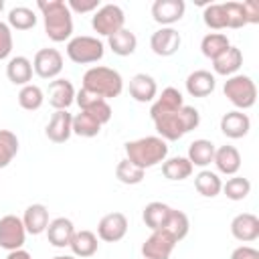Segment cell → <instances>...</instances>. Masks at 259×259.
Masks as SVG:
<instances>
[{"mask_svg": "<svg viewBox=\"0 0 259 259\" xmlns=\"http://www.w3.org/2000/svg\"><path fill=\"white\" fill-rule=\"evenodd\" d=\"M241 65H243V53H241V49L231 45L223 55H219L212 61V71L223 77H233V75H237Z\"/></svg>", "mask_w": 259, "mask_h": 259, "instance_id": "obj_25", "label": "cell"}, {"mask_svg": "<svg viewBox=\"0 0 259 259\" xmlns=\"http://www.w3.org/2000/svg\"><path fill=\"white\" fill-rule=\"evenodd\" d=\"M251 130V119L247 113L239 111V109H233V111H227L223 117H221V132L231 138V140H239V138H245Z\"/></svg>", "mask_w": 259, "mask_h": 259, "instance_id": "obj_18", "label": "cell"}, {"mask_svg": "<svg viewBox=\"0 0 259 259\" xmlns=\"http://www.w3.org/2000/svg\"><path fill=\"white\" fill-rule=\"evenodd\" d=\"M184 0H156L152 4V18L162 26H172L184 16Z\"/></svg>", "mask_w": 259, "mask_h": 259, "instance_id": "obj_15", "label": "cell"}, {"mask_svg": "<svg viewBox=\"0 0 259 259\" xmlns=\"http://www.w3.org/2000/svg\"><path fill=\"white\" fill-rule=\"evenodd\" d=\"M231 259H259V251L255 247H249V245H241L237 249H233L231 253Z\"/></svg>", "mask_w": 259, "mask_h": 259, "instance_id": "obj_46", "label": "cell"}, {"mask_svg": "<svg viewBox=\"0 0 259 259\" xmlns=\"http://www.w3.org/2000/svg\"><path fill=\"white\" fill-rule=\"evenodd\" d=\"M231 235L241 243H253L259 239V219L253 212H239L231 221Z\"/></svg>", "mask_w": 259, "mask_h": 259, "instance_id": "obj_16", "label": "cell"}, {"mask_svg": "<svg viewBox=\"0 0 259 259\" xmlns=\"http://www.w3.org/2000/svg\"><path fill=\"white\" fill-rule=\"evenodd\" d=\"M14 40H12V28L8 26V22L0 20V61L8 59L12 53Z\"/></svg>", "mask_w": 259, "mask_h": 259, "instance_id": "obj_43", "label": "cell"}, {"mask_svg": "<svg viewBox=\"0 0 259 259\" xmlns=\"http://www.w3.org/2000/svg\"><path fill=\"white\" fill-rule=\"evenodd\" d=\"M36 24V14L28 6H14L8 12V26L16 30H30Z\"/></svg>", "mask_w": 259, "mask_h": 259, "instance_id": "obj_35", "label": "cell"}, {"mask_svg": "<svg viewBox=\"0 0 259 259\" xmlns=\"http://www.w3.org/2000/svg\"><path fill=\"white\" fill-rule=\"evenodd\" d=\"M223 93L239 111L251 109L257 101L255 81L249 75H241V73H237L233 77H227V81L223 85Z\"/></svg>", "mask_w": 259, "mask_h": 259, "instance_id": "obj_5", "label": "cell"}, {"mask_svg": "<svg viewBox=\"0 0 259 259\" xmlns=\"http://www.w3.org/2000/svg\"><path fill=\"white\" fill-rule=\"evenodd\" d=\"M18 138L10 130H0V170L6 168L18 154Z\"/></svg>", "mask_w": 259, "mask_h": 259, "instance_id": "obj_38", "label": "cell"}, {"mask_svg": "<svg viewBox=\"0 0 259 259\" xmlns=\"http://www.w3.org/2000/svg\"><path fill=\"white\" fill-rule=\"evenodd\" d=\"M212 164L217 166V170L225 176H235L241 168V154L235 146H219L214 150V158Z\"/></svg>", "mask_w": 259, "mask_h": 259, "instance_id": "obj_23", "label": "cell"}, {"mask_svg": "<svg viewBox=\"0 0 259 259\" xmlns=\"http://www.w3.org/2000/svg\"><path fill=\"white\" fill-rule=\"evenodd\" d=\"M214 150H217V146L210 142V140H204V138H198V140H194V142H190V146H188V162L192 164V166H198V168H206L210 162H212V158H214Z\"/></svg>", "mask_w": 259, "mask_h": 259, "instance_id": "obj_27", "label": "cell"}, {"mask_svg": "<svg viewBox=\"0 0 259 259\" xmlns=\"http://www.w3.org/2000/svg\"><path fill=\"white\" fill-rule=\"evenodd\" d=\"M32 73H34L32 71V61L22 57V55L12 57L6 65V77L12 85H20V87L28 85L30 79H32Z\"/></svg>", "mask_w": 259, "mask_h": 259, "instance_id": "obj_26", "label": "cell"}, {"mask_svg": "<svg viewBox=\"0 0 259 259\" xmlns=\"http://www.w3.org/2000/svg\"><path fill=\"white\" fill-rule=\"evenodd\" d=\"M125 14L117 4H103L91 16V26L99 36H111L125 28Z\"/></svg>", "mask_w": 259, "mask_h": 259, "instance_id": "obj_7", "label": "cell"}, {"mask_svg": "<svg viewBox=\"0 0 259 259\" xmlns=\"http://www.w3.org/2000/svg\"><path fill=\"white\" fill-rule=\"evenodd\" d=\"M69 247H71V251H73L75 257H81V259L91 257V255H95L97 249H99L97 235H95L93 231H87V229L75 231V235H73Z\"/></svg>", "mask_w": 259, "mask_h": 259, "instance_id": "obj_28", "label": "cell"}, {"mask_svg": "<svg viewBox=\"0 0 259 259\" xmlns=\"http://www.w3.org/2000/svg\"><path fill=\"white\" fill-rule=\"evenodd\" d=\"M81 87L99 95V97H103L107 101V99L117 97L123 91V79H121L119 71H115L111 67L97 65V67H91V69L85 71Z\"/></svg>", "mask_w": 259, "mask_h": 259, "instance_id": "obj_4", "label": "cell"}, {"mask_svg": "<svg viewBox=\"0 0 259 259\" xmlns=\"http://www.w3.org/2000/svg\"><path fill=\"white\" fill-rule=\"evenodd\" d=\"M221 192H225V196H227L229 200H245V198L249 196V192H251V182H249L247 178L235 174V176H231V178L223 184Z\"/></svg>", "mask_w": 259, "mask_h": 259, "instance_id": "obj_40", "label": "cell"}, {"mask_svg": "<svg viewBox=\"0 0 259 259\" xmlns=\"http://www.w3.org/2000/svg\"><path fill=\"white\" fill-rule=\"evenodd\" d=\"M6 259H32V255L24 249H16V251H8Z\"/></svg>", "mask_w": 259, "mask_h": 259, "instance_id": "obj_47", "label": "cell"}, {"mask_svg": "<svg viewBox=\"0 0 259 259\" xmlns=\"http://www.w3.org/2000/svg\"><path fill=\"white\" fill-rule=\"evenodd\" d=\"M127 233V217L123 212H109L97 225V237L105 243H117Z\"/></svg>", "mask_w": 259, "mask_h": 259, "instance_id": "obj_13", "label": "cell"}, {"mask_svg": "<svg viewBox=\"0 0 259 259\" xmlns=\"http://www.w3.org/2000/svg\"><path fill=\"white\" fill-rule=\"evenodd\" d=\"M162 231H166L176 243L182 241V239L188 235V231H190V221H188L186 212H182V210H178V208H170L168 221H166V225H164Z\"/></svg>", "mask_w": 259, "mask_h": 259, "instance_id": "obj_33", "label": "cell"}, {"mask_svg": "<svg viewBox=\"0 0 259 259\" xmlns=\"http://www.w3.org/2000/svg\"><path fill=\"white\" fill-rule=\"evenodd\" d=\"M182 105H184L182 93L176 87H166V89H162L160 95H156V99H154V103L150 107V117L156 119V117H160L164 113H170V111L180 109Z\"/></svg>", "mask_w": 259, "mask_h": 259, "instance_id": "obj_20", "label": "cell"}, {"mask_svg": "<svg viewBox=\"0 0 259 259\" xmlns=\"http://www.w3.org/2000/svg\"><path fill=\"white\" fill-rule=\"evenodd\" d=\"M229 47H231V42H229L227 34H223V32H208L200 40V53L210 61H214L219 55H223Z\"/></svg>", "mask_w": 259, "mask_h": 259, "instance_id": "obj_34", "label": "cell"}, {"mask_svg": "<svg viewBox=\"0 0 259 259\" xmlns=\"http://www.w3.org/2000/svg\"><path fill=\"white\" fill-rule=\"evenodd\" d=\"M176 247V241L166 231H152V235L142 245L144 259H170L172 251Z\"/></svg>", "mask_w": 259, "mask_h": 259, "instance_id": "obj_12", "label": "cell"}, {"mask_svg": "<svg viewBox=\"0 0 259 259\" xmlns=\"http://www.w3.org/2000/svg\"><path fill=\"white\" fill-rule=\"evenodd\" d=\"M53 259H77L75 255H57V257H53Z\"/></svg>", "mask_w": 259, "mask_h": 259, "instance_id": "obj_48", "label": "cell"}, {"mask_svg": "<svg viewBox=\"0 0 259 259\" xmlns=\"http://www.w3.org/2000/svg\"><path fill=\"white\" fill-rule=\"evenodd\" d=\"M49 103L55 107V111L69 109V105L75 101V87L69 79H53L49 83Z\"/></svg>", "mask_w": 259, "mask_h": 259, "instance_id": "obj_17", "label": "cell"}, {"mask_svg": "<svg viewBox=\"0 0 259 259\" xmlns=\"http://www.w3.org/2000/svg\"><path fill=\"white\" fill-rule=\"evenodd\" d=\"M241 4H243V12H245L247 24H257L259 22V2L247 0V2H241Z\"/></svg>", "mask_w": 259, "mask_h": 259, "instance_id": "obj_45", "label": "cell"}, {"mask_svg": "<svg viewBox=\"0 0 259 259\" xmlns=\"http://www.w3.org/2000/svg\"><path fill=\"white\" fill-rule=\"evenodd\" d=\"M32 71L40 79H57L63 71V55L57 49H38L32 59Z\"/></svg>", "mask_w": 259, "mask_h": 259, "instance_id": "obj_9", "label": "cell"}, {"mask_svg": "<svg viewBox=\"0 0 259 259\" xmlns=\"http://www.w3.org/2000/svg\"><path fill=\"white\" fill-rule=\"evenodd\" d=\"M105 47L97 36H89V34H81V36H73L67 42V57L77 63V65H91L103 59Z\"/></svg>", "mask_w": 259, "mask_h": 259, "instance_id": "obj_6", "label": "cell"}, {"mask_svg": "<svg viewBox=\"0 0 259 259\" xmlns=\"http://www.w3.org/2000/svg\"><path fill=\"white\" fill-rule=\"evenodd\" d=\"M101 132V123L97 119H93L89 113L79 111L77 115H73V134L79 138H95Z\"/></svg>", "mask_w": 259, "mask_h": 259, "instance_id": "obj_39", "label": "cell"}, {"mask_svg": "<svg viewBox=\"0 0 259 259\" xmlns=\"http://www.w3.org/2000/svg\"><path fill=\"white\" fill-rule=\"evenodd\" d=\"M123 150H125V158L132 164L140 166L142 170L158 166L168 158V142H164L158 136H146L125 142Z\"/></svg>", "mask_w": 259, "mask_h": 259, "instance_id": "obj_3", "label": "cell"}, {"mask_svg": "<svg viewBox=\"0 0 259 259\" xmlns=\"http://www.w3.org/2000/svg\"><path fill=\"white\" fill-rule=\"evenodd\" d=\"M107 45H109V49L113 51V55H117V57H130V55L136 53L138 38H136V34H134L132 30L121 28V30H117L115 34L107 36Z\"/></svg>", "mask_w": 259, "mask_h": 259, "instance_id": "obj_31", "label": "cell"}, {"mask_svg": "<svg viewBox=\"0 0 259 259\" xmlns=\"http://www.w3.org/2000/svg\"><path fill=\"white\" fill-rule=\"evenodd\" d=\"M180 45H182V36L172 26H162L156 32H152V36H150V49L158 57H172V55H176Z\"/></svg>", "mask_w": 259, "mask_h": 259, "instance_id": "obj_11", "label": "cell"}, {"mask_svg": "<svg viewBox=\"0 0 259 259\" xmlns=\"http://www.w3.org/2000/svg\"><path fill=\"white\" fill-rule=\"evenodd\" d=\"M152 121H154L158 138H162L164 142H176L182 136H186L188 132L198 127L200 113L192 105H182L180 109L164 113V115H160V117H156Z\"/></svg>", "mask_w": 259, "mask_h": 259, "instance_id": "obj_1", "label": "cell"}, {"mask_svg": "<svg viewBox=\"0 0 259 259\" xmlns=\"http://www.w3.org/2000/svg\"><path fill=\"white\" fill-rule=\"evenodd\" d=\"M192 170H194V166L188 162L186 156H174V158H166L162 162V174L172 182H180V180L190 178Z\"/></svg>", "mask_w": 259, "mask_h": 259, "instance_id": "obj_30", "label": "cell"}, {"mask_svg": "<svg viewBox=\"0 0 259 259\" xmlns=\"http://www.w3.org/2000/svg\"><path fill=\"white\" fill-rule=\"evenodd\" d=\"M26 239V229L22 225V219L16 214H4L0 217V247L6 251L22 249Z\"/></svg>", "mask_w": 259, "mask_h": 259, "instance_id": "obj_8", "label": "cell"}, {"mask_svg": "<svg viewBox=\"0 0 259 259\" xmlns=\"http://www.w3.org/2000/svg\"><path fill=\"white\" fill-rule=\"evenodd\" d=\"M75 101H77V105H79L81 111L89 113V115H91L93 119H97L101 125H105V123L111 119V115H113L109 103H107L103 97H99V95H95V93H91V91H87V89H83V87L77 91Z\"/></svg>", "mask_w": 259, "mask_h": 259, "instance_id": "obj_10", "label": "cell"}, {"mask_svg": "<svg viewBox=\"0 0 259 259\" xmlns=\"http://www.w3.org/2000/svg\"><path fill=\"white\" fill-rule=\"evenodd\" d=\"M42 103H45V91H42L38 85L28 83V85L20 87V91H18V105H20L22 109H26V111H36V109L42 107Z\"/></svg>", "mask_w": 259, "mask_h": 259, "instance_id": "obj_36", "label": "cell"}, {"mask_svg": "<svg viewBox=\"0 0 259 259\" xmlns=\"http://www.w3.org/2000/svg\"><path fill=\"white\" fill-rule=\"evenodd\" d=\"M36 8L42 12L45 32L53 42L71 40L73 34V14L63 0H38Z\"/></svg>", "mask_w": 259, "mask_h": 259, "instance_id": "obj_2", "label": "cell"}, {"mask_svg": "<svg viewBox=\"0 0 259 259\" xmlns=\"http://www.w3.org/2000/svg\"><path fill=\"white\" fill-rule=\"evenodd\" d=\"M170 208L166 202H160V200H154V202H148L142 210V221L144 225L150 229V231H160L164 229L166 221H168V214H170Z\"/></svg>", "mask_w": 259, "mask_h": 259, "instance_id": "obj_29", "label": "cell"}, {"mask_svg": "<svg viewBox=\"0 0 259 259\" xmlns=\"http://www.w3.org/2000/svg\"><path fill=\"white\" fill-rule=\"evenodd\" d=\"M49 208L40 202H34V204H28L24 214H22V225L26 229L28 235H40L47 231L49 227Z\"/></svg>", "mask_w": 259, "mask_h": 259, "instance_id": "obj_24", "label": "cell"}, {"mask_svg": "<svg viewBox=\"0 0 259 259\" xmlns=\"http://www.w3.org/2000/svg\"><path fill=\"white\" fill-rule=\"evenodd\" d=\"M130 95L138 103H150L158 95V83L152 75L148 73H136L130 79Z\"/></svg>", "mask_w": 259, "mask_h": 259, "instance_id": "obj_19", "label": "cell"}, {"mask_svg": "<svg viewBox=\"0 0 259 259\" xmlns=\"http://www.w3.org/2000/svg\"><path fill=\"white\" fill-rule=\"evenodd\" d=\"M202 20L212 30L227 28V14H225L223 4H206L204 10H202Z\"/></svg>", "mask_w": 259, "mask_h": 259, "instance_id": "obj_41", "label": "cell"}, {"mask_svg": "<svg viewBox=\"0 0 259 259\" xmlns=\"http://www.w3.org/2000/svg\"><path fill=\"white\" fill-rule=\"evenodd\" d=\"M144 176H146V170H142L140 166L132 164L127 158L119 160L117 166H115V178H117L121 184H130V186L140 184V182L144 180Z\"/></svg>", "mask_w": 259, "mask_h": 259, "instance_id": "obj_37", "label": "cell"}, {"mask_svg": "<svg viewBox=\"0 0 259 259\" xmlns=\"http://www.w3.org/2000/svg\"><path fill=\"white\" fill-rule=\"evenodd\" d=\"M4 10V0H0V12Z\"/></svg>", "mask_w": 259, "mask_h": 259, "instance_id": "obj_49", "label": "cell"}, {"mask_svg": "<svg viewBox=\"0 0 259 259\" xmlns=\"http://www.w3.org/2000/svg\"><path fill=\"white\" fill-rule=\"evenodd\" d=\"M67 6H69V10H71V14H73V12L85 14V12H95L101 4H99V0H69Z\"/></svg>", "mask_w": 259, "mask_h": 259, "instance_id": "obj_44", "label": "cell"}, {"mask_svg": "<svg viewBox=\"0 0 259 259\" xmlns=\"http://www.w3.org/2000/svg\"><path fill=\"white\" fill-rule=\"evenodd\" d=\"M194 188L198 194L206 196V198H214L221 194V188H223V182L219 178L217 172L212 170H200L196 176H194Z\"/></svg>", "mask_w": 259, "mask_h": 259, "instance_id": "obj_32", "label": "cell"}, {"mask_svg": "<svg viewBox=\"0 0 259 259\" xmlns=\"http://www.w3.org/2000/svg\"><path fill=\"white\" fill-rule=\"evenodd\" d=\"M45 134L53 144H65L73 136V115L67 109L55 111L45 127Z\"/></svg>", "mask_w": 259, "mask_h": 259, "instance_id": "obj_14", "label": "cell"}, {"mask_svg": "<svg viewBox=\"0 0 259 259\" xmlns=\"http://www.w3.org/2000/svg\"><path fill=\"white\" fill-rule=\"evenodd\" d=\"M217 87V79L210 71L196 69L186 77V91L192 97H208Z\"/></svg>", "mask_w": 259, "mask_h": 259, "instance_id": "obj_22", "label": "cell"}, {"mask_svg": "<svg viewBox=\"0 0 259 259\" xmlns=\"http://www.w3.org/2000/svg\"><path fill=\"white\" fill-rule=\"evenodd\" d=\"M223 8L227 14V28H243L247 24L241 2H223Z\"/></svg>", "mask_w": 259, "mask_h": 259, "instance_id": "obj_42", "label": "cell"}, {"mask_svg": "<svg viewBox=\"0 0 259 259\" xmlns=\"http://www.w3.org/2000/svg\"><path fill=\"white\" fill-rule=\"evenodd\" d=\"M45 233H47V239H49V243L53 247L63 249V247H69V243H71V239L75 235V225H73L71 219L57 217V219H53L49 223Z\"/></svg>", "mask_w": 259, "mask_h": 259, "instance_id": "obj_21", "label": "cell"}]
</instances>
